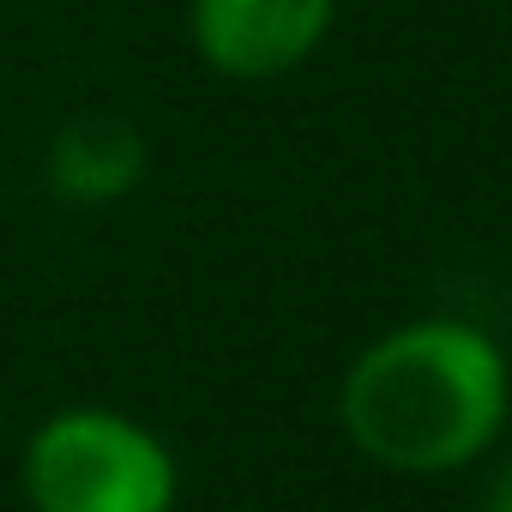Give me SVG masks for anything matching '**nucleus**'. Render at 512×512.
<instances>
[{
  "label": "nucleus",
  "mask_w": 512,
  "mask_h": 512,
  "mask_svg": "<svg viewBox=\"0 0 512 512\" xmlns=\"http://www.w3.org/2000/svg\"><path fill=\"white\" fill-rule=\"evenodd\" d=\"M512 410V368L500 344L452 314L380 332L344 374L338 416L362 458L440 476L476 464Z\"/></svg>",
  "instance_id": "obj_1"
},
{
  "label": "nucleus",
  "mask_w": 512,
  "mask_h": 512,
  "mask_svg": "<svg viewBox=\"0 0 512 512\" xmlns=\"http://www.w3.org/2000/svg\"><path fill=\"white\" fill-rule=\"evenodd\" d=\"M25 494L37 512H175L181 470L145 422L73 404L25 440Z\"/></svg>",
  "instance_id": "obj_2"
},
{
  "label": "nucleus",
  "mask_w": 512,
  "mask_h": 512,
  "mask_svg": "<svg viewBox=\"0 0 512 512\" xmlns=\"http://www.w3.org/2000/svg\"><path fill=\"white\" fill-rule=\"evenodd\" d=\"M338 0H193V49L223 79L296 73L332 31Z\"/></svg>",
  "instance_id": "obj_3"
},
{
  "label": "nucleus",
  "mask_w": 512,
  "mask_h": 512,
  "mask_svg": "<svg viewBox=\"0 0 512 512\" xmlns=\"http://www.w3.org/2000/svg\"><path fill=\"white\" fill-rule=\"evenodd\" d=\"M151 169L145 133L121 115H79L49 139V187L67 205H121Z\"/></svg>",
  "instance_id": "obj_4"
},
{
  "label": "nucleus",
  "mask_w": 512,
  "mask_h": 512,
  "mask_svg": "<svg viewBox=\"0 0 512 512\" xmlns=\"http://www.w3.org/2000/svg\"><path fill=\"white\" fill-rule=\"evenodd\" d=\"M488 512H512V470L488 488Z\"/></svg>",
  "instance_id": "obj_5"
}]
</instances>
